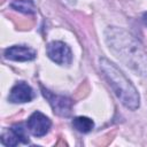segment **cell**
<instances>
[{
    "instance_id": "cell-7",
    "label": "cell",
    "mask_w": 147,
    "mask_h": 147,
    "mask_svg": "<svg viewBox=\"0 0 147 147\" xmlns=\"http://www.w3.org/2000/svg\"><path fill=\"white\" fill-rule=\"evenodd\" d=\"M5 57L13 61H30L36 57V52L25 46H11L5 51Z\"/></svg>"
},
{
    "instance_id": "cell-2",
    "label": "cell",
    "mask_w": 147,
    "mask_h": 147,
    "mask_svg": "<svg viewBox=\"0 0 147 147\" xmlns=\"http://www.w3.org/2000/svg\"><path fill=\"white\" fill-rule=\"evenodd\" d=\"M100 68L121 102L126 108L136 110L139 107V94L131 82L113 62L105 57L100 60Z\"/></svg>"
},
{
    "instance_id": "cell-3",
    "label": "cell",
    "mask_w": 147,
    "mask_h": 147,
    "mask_svg": "<svg viewBox=\"0 0 147 147\" xmlns=\"http://www.w3.org/2000/svg\"><path fill=\"white\" fill-rule=\"evenodd\" d=\"M48 57L57 64H70L72 61V53L70 47L62 41H52L46 48Z\"/></svg>"
},
{
    "instance_id": "cell-12",
    "label": "cell",
    "mask_w": 147,
    "mask_h": 147,
    "mask_svg": "<svg viewBox=\"0 0 147 147\" xmlns=\"http://www.w3.org/2000/svg\"><path fill=\"white\" fill-rule=\"evenodd\" d=\"M142 20H144V23H145V25H147V13H145V14H144V16H142Z\"/></svg>"
},
{
    "instance_id": "cell-11",
    "label": "cell",
    "mask_w": 147,
    "mask_h": 147,
    "mask_svg": "<svg viewBox=\"0 0 147 147\" xmlns=\"http://www.w3.org/2000/svg\"><path fill=\"white\" fill-rule=\"evenodd\" d=\"M11 130L15 132V134L18 137V139H20V141L21 142H23V144H28L29 142V137H28V134H26V129L22 125V124H15L13 127H11Z\"/></svg>"
},
{
    "instance_id": "cell-10",
    "label": "cell",
    "mask_w": 147,
    "mask_h": 147,
    "mask_svg": "<svg viewBox=\"0 0 147 147\" xmlns=\"http://www.w3.org/2000/svg\"><path fill=\"white\" fill-rule=\"evenodd\" d=\"M1 142L6 146H16L18 142H20V139L15 134V132L10 129L6 132L2 133L1 136Z\"/></svg>"
},
{
    "instance_id": "cell-6",
    "label": "cell",
    "mask_w": 147,
    "mask_h": 147,
    "mask_svg": "<svg viewBox=\"0 0 147 147\" xmlns=\"http://www.w3.org/2000/svg\"><path fill=\"white\" fill-rule=\"evenodd\" d=\"M33 96L34 94L31 86L24 82H20L11 88L8 100L13 103H24V102L31 101Z\"/></svg>"
},
{
    "instance_id": "cell-9",
    "label": "cell",
    "mask_w": 147,
    "mask_h": 147,
    "mask_svg": "<svg viewBox=\"0 0 147 147\" xmlns=\"http://www.w3.org/2000/svg\"><path fill=\"white\" fill-rule=\"evenodd\" d=\"M10 7L24 14H33L36 11L34 5L31 0H14L10 3Z\"/></svg>"
},
{
    "instance_id": "cell-4",
    "label": "cell",
    "mask_w": 147,
    "mask_h": 147,
    "mask_svg": "<svg viewBox=\"0 0 147 147\" xmlns=\"http://www.w3.org/2000/svg\"><path fill=\"white\" fill-rule=\"evenodd\" d=\"M41 91H42V94L48 100L49 105L52 106L53 108V111L59 115V116H69L70 113H71V100L67 96H63V95H57V94H54L52 92H49L48 90L41 87Z\"/></svg>"
},
{
    "instance_id": "cell-5",
    "label": "cell",
    "mask_w": 147,
    "mask_h": 147,
    "mask_svg": "<svg viewBox=\"0 0 147 147\" xmlns=\"http://www.w3.org/2000/svg\"><path fill=\"white\" fill-rule=\"evenodd\" d=\"M51 125H52L51 119L47 116H45L44 114H41L40 111H34L29 117V119L26 122L28 130L34 137H42V136H45L49 131Z\"/></svg>"
},
{
    "instance_id": "cell-8",
    "label": "cell",
    "mask_w": 147,
    "mask_h": 147,
    "mask_svg": "<svg viewBox=\"0 0 147 147\" xmlns=\"http://www.w3.org/2000/svg\"><path fill=\"white\" fill-rule=\"evenodd\" d=\"M72 126L78 131V132H82V133H87L90 132L93 126H94V123L91 118L88 117H84V116H79V117H76L74 118L72 121Z\"/></svg>"
},
{
    "instance_id": "cell-1",
    "label": "cell",
    "mask_w": 147,
    "mask_h": 147,
    "mask_svg": "<svg viewBox=\"0 0 147 147\" xmlns=\"http://www.w3.org/2000/svg\"><path fill=\"white\" fill-rule=\"evenodd\" d=\"M106 42L109 49L137 75H147V53L142 45L123 29L109 26L106 32Z\"/></svg>"
}]
</instances>
